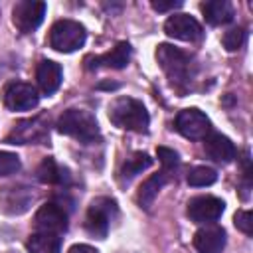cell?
Masks as SVG:
<instances>
[{
  "instance_id": "cell-1",
  "label": "cell",
  "mask_w": 253,
  "mask_h": 253,
  "mask_svg": "<svg viewBox=\"0 0 253 253\" xmlns=\"http://www.w3.org/2000/svg\"><path fill=\"white\" fill-rule=\"evenodd\" d=\"M109 119L115 126L132 132H146L150 123L144 105L130 97H119L109 107Z\"/></svg>"
},
{
  "instance_id": "cell-2",
  "label": "cell",
  "mask_w": 253,
  "mask_h": 253,
  "mask_svg": "<svg viewBox=\"0 0 253 253\" xmlns=\"http://www.w3.org/2000/svg\"><path fill=\"white\" fill-rule=\"evenodd\" d=\"M57 130L83 144H93L101 138L95 117L83 109H67L57 121Z\"/></svg>"
},
{
  "instance_id": "cell-3",
  "label": "cell",
  "mask_w": 253,
  "mask_h": 253,
  "mask_svg": "<svg viewBox=\"0 0 253 253\" xmlns=\"http://www.w3.org/2000/svg\"><path fill=\"white\" fill-rule=\"evenodd\" d=\"M156 61L160 63L162 71L168 79L176 85H184L192 77V59L178 47L170 43H160L156 49Z\"/></svg>"
},
{
  "instance_id": "cell-4",
  "label": "cell",
  "mask_w": 253,
  "mask_h": 253,
  "mask_svg": "<svg viewBox=\"0 0 253 253\" xmlns=\"http://www.w3.org/2000/svg\"><path fill=\"white\" fill-rule=\"evenodd\" d=\"M85 28L73 20H59L49 30V45L55 51L71 53L85 43Z\"/></svg>"
},
{
  "instance_id": "cell-5",
  "label": "cell",
  "mask_w": 253,
  "mask_h": 253,
  "mask_svg": "<svg viewBox=\"0 0 253 253\" xmlns=\"http://www.w3.org/2000/svg\"><path fill=\"white\" fill-rule=\"evenodd\" d=\"M117 213V206L113 200L109 198H97L93 200V204L87 210V217H85V227L93 237L103 239L109 231L111 219Z\"/></svg>"
},
{
  "instance_id": "cell-6",
  "label": "cell",
  "mask_w": 253,
  "mask_h": 253,
  "mask_svg": "<svg viewBox=\"0 0 253 253\" xmlns=\"http://www.w3.org/2000/svg\"><path fill=\"white\" fill-rule=\"evenodd\" d=\"M45 2H36V0H22L14 6V24L20 32L24 34H32L34 30H38V26L43 22L45 16Z\"/></svg>"
},
{
  "instance_id": "cell-7",
  "label": "cell",
  "mask_w": 253,
  "mask_h": 253,
  "mask_svg": "<svg viewBox=\"0 0 253 253\" xmlns=\"http://www.w3.org/2000/svg\"><path fill=\"white\" fill-rule=\"evenodd\" d=\"M225 204L215 196H196L188 202V217L196 223H213L221 217Z\"/></svg>"
},
{
  "instance_id": "cell-8",
  "label": "cell",
  "mask_w": 253,
  "mask_h": 253,
  "mask_svg": "<svg viewBox=\"0 0 253 253\" xmlns=\"http://www.w3.org/2000/svg\"><path fill=\"white\" fill-rule=\"evenodd\" d=\"M210 119L200 111V109H184L176 117V130L192 140L204 138L210 134Z\"/></svg>"
},
{
  "instance_id": "cell-9",
  "label": "cell",
  "mask_w": 253,
  "mask_h": 253,
  "mask_svg": "<svg viewBox=\"0 0 253 253\" xmlns=\"http://www.w3.org/2000/svg\"><path fill=\"white\" fill-rule=\"evenodd\" d=\"M40 95L34 85L24 81H12L4 89V103L10 111H30L38 107Z\"/></svg>"
},
{
  "instance_id": "cell-10",
  "label": "cell",
  "mask_w": 253,
  "mask_h": 253,
  "mask_svg": "<svg viewBox=\"0 0 253 253\" xmlns=\"http://www.w3.org/2000/svg\"><path fill=\"white\" fill-rule=\"evenodd\" d=\"M47 138V125L43 123V119L36 117V119H26L14 125L12 132L6 136V142L10 144H36V142H43Z\"/></svg>"
},
{
  "instance_id": "cell-11",
  "label": "cell",
  "mask_w": 253,
  "mask_h": 253,
  "mask_svg": "<svg viewBox=\"0 0 253 253\" xmlns=\"http://www.w3.org/2000/svg\"><path fill=\"white\" fill-rule=\"evenodd\" d=\"M36 229L38 231H47V233H61L67 229V211L55 204V202H47L43 206H40V210L36 211L34 217Z\"/></svg>"
},
{
  "instance_id": "cell-12",
  "label": "cell",
  "mask_w": 253,
  "mask_h": 253,
  "mask_svg": "<svg viewBox=\"0 0 253 253\" xmlns=\"http://www.w3.org/2000/svg\"><path fill=\"white\" fill-rule=\"evenodd\" d=\"M164 32L180 42H196L202 38V26L190 14H174L166 20Z\"/></svg>"
},
{
  "instance_id": "cell-13",
  "label": "cell",
  "mask_w": 253,
  "mask_h": 253,
  "mask_svg": "<svg viewBox=\"0 0 253 253\" xmlns=\"http://www.w3.org/2000/svg\"><path fill=\"white\" fill-rule=\"evenodd\" d=\"M130 45L126 42H119L111 51L97 55V57H87V69H97V67H109V69H123L130 61Z\"/></svg>"
},
{
  "instance_id": "cell-14",
  "label": "cell",
  "mask_w": 253,
  "mask_h": 253,
  "mask_svg": "<svg viewBox=\"0 0 253 253\" xmlns=\"http://www.w3.org/2000/svg\"><path fill=\"white\" fill-rule=\"evenodd\" d=\"M194 247L198 253H221L225 247V231L219 225L208 223L194 235Z\"/></svg>"
},
{
  "instance_id": "cell-15",
  "label": "cell",
  "mask_w": 253,
  "mask_h": 253,
  "mask_svg": "<svg viewBox=\"0 0 253 253\" xmlns=\"http://www.w3.org/2000/svg\"><path fill=\"white\" fill-rule=\"evenodd\" d=\"M204 150L213 162H219V164H229L235 158L233 142L219 132H210L208 136H204Z\"/></svg>"
},
{
  "instance_id": "cell-16",
  "label": "cell",
  "mask_w": 253,
  "mask_h": 253,
  "mask_svg": "<svg viewBox=\"0 0 253 253\" xmlns=\"http://www.w3.org/2000/svg\"><path fill=\"white\" fill-rule=\"evenodd\" d=\"M36 79H38V87L43 95L55 93L61 85V67H59V63H55L51 59L40 61L38 69H36Z\"/></svg>"
},
{
  "instance_id": "cell-17",
  "label": "cell",
  "mask_w": 253,
  "mask_h": 253,
  "mask_svg": "<svg viewBox=\"0 0 253 253\" xmlns=\"http://www.w3.org/2000/svg\"><path fill=\"white\" fill-rule=\"evenodd\" d=\"M200 8L206 22L211 26H221L233 20V6L227 0H208V2H202Z\"/></svg>"
},
{
  "instance_id": "cell-18",
  "label": "cell",
  "mask_w": 253,
  "mask_h": 253,
  "mask_svg": "<svg viewBox=\"0 0 253 253\" xmlns=\"http://www.w3.org/2000/svg\"><path fill=\"white\" fill-rule=\"evenodd\" d=\"M30 253H61V239L57 233L36 231L26 243Z\"/></svg>"
},
{
  "instance_id": "cell-19",
  "label": "cell",
  "mask_w": 253,
  "mask_h": 253,
  "mask_svg": "<svg viewBox=\"0 0 253 253\" xmlns=\"http://www.w3.org/2000/svg\"><path fill=\"white\" fill-rule=\"evenodd\" d=\"M164 182H166V172H158V174H152L150 178H146V180L140 184L138 194H136L138 206L144 208V210H148V208L154 204V200H156L160 188L164 186Z\"/></svg>"
},
{
  "instance_id": "cell-20",
  "label": "cell",
  "mask_w": 253,
  "mask_h": 253,
  "mask_svg": "<svg viewBox=\"0 0 253 253\" xmlns=\"http://www.w3.org/2000/svg\"><path fill=\"white\" fill-rule=\"evenodd\" d=\"M150 164H152V158H150L146 152H134V154H132L130 158H126V162L123 164V168H121V180H123V182L132 180L136 174H140L142 170H146Z\"/></svg>"
},
{
  "instance_id": "cell-21",
  "label": "cell",
  "mask_w": 253,
  "mask_h": 253,
  "mask_svg": "<svg viewBox=\"0 0 253 253\" xmlns=\"http://www.w3.org/2000/svg\"><path fill=\"white\" fill-rule=\"evenodd\" d=\"M38 178L43 184H63L65 172L57 166V162L53 158H43V162L38 168Z\"/></svg>"
},
{
  "instance_id": "cell-22",
  "label": "cell",
  "mask_w": 253,
  "mask_h": 253,
  "mask_svg": "<svg viewBox=\"0 0 253 253\" xmlns=\"http://www.w3.org/2000/svg\"><path fill=\"white\" fill-rule=\"evenodd\" d=\"M215 180H217L215 170H213V168H208V166H196V168H192L190 174H188V184H190V186H196V188L211 186Z\"/></svg>"
},
{
  "instance_id": "cell-23",
  "label": "cell",
  "mask_w": 253,
  "mask_h": 253,
  "mask_svg": "<svg viewBox=\"0 0 253 253\" xmlns=\"http://www.w3.org/2000/svg\"><path fill=\"white\" fill-rule=\"evenodd\" d=\"M245 38H247V32L243 28H231V30H227L223 34L221 42H223V47L227 51H235V49H239L245 43Z\"/></svg>"
},
{
  "instance_id": "cell-24",
  "label": "cell",
  "mask_w": 253,
  "mask_h": 253,
  "mask_svg": "<svg viewBox=\"0 0 253 253\" xmlns=\"http://www.w3.org/2000/svg\"><path fill=\"white\" fill-rule=\"evenodd\" d=\"M20 170V158L14 152H0V176H10Z\"/></svg>"
},
{
  "instance_id": "cell-25",
  "label": "cell",
  "mask_w": 253,
  "mask_h": 253,
  "mask_svg": "<svg viewBox=\"0 0 253 253\" xmlns=\"http://www.w3.org/2000/svg\"><path fill=\"white\" fill-rule=\"evenodd\" d=\"M22 192H24V188H20V190H12L10 194H8V200H6V204L8 206H14L12 210H10V213H14V210H16V213H22V211H26L28 210V206H30V202L34 200V198H20L22 196Z\"/></svg>"
},
{
  "instance_id": "cell-26",
  "label": "cell",
  "mask_w": 253,
  "mask_h": 253,
  "mask_svg": "<svg viewBox=\"0 0 253 253\" xmlns=\"http://www.w3.org/2000/svg\"><path fill=\"white\" fill-rule=\"evenodd\" d=\"M235 227L245 235H253V215L249 210H241L235 213Z\"/></svg>"
},
{
  "instance_id": "cell-27",
  "label": "cell",
  "mask_w": 253,
  "mask_h": 253,
  "mask_svg": "<svg viewBox=\"0 0 253 253\" xmlns=\"http://www.w3.org/2000/svg\"><path fill=\"white\" fill-rule=\"evenodd\" d=\"M156 154H158V158H160V162H162V166H164L166 170H170V168H174V166L178 164V154H176L172 148L158 146V148H156Z\"/></svg>"
},
{
  "instance_id": "cell-28",
  "label": "cell",
  "mask_w": 253,
  "mask_h": 253,
  "mask_svg": "<svg viewBox=\"0 0 253 253\" xmlns=\"http://www.w3.org/2000/svg\"><path fill=\"white\" fill-rule=\"evenodd\" d=\"M180 6H182L180 0H152V8L158 12H168V10H174Z\"/></svg>"
},
{
  "instance_id": "cell-29",
  "label": "cell",
  "mask_w": 253,
  "mask_h": 253,
  "mask_svg": "<svg viewBox=\"0 0 253 253\" xmlns=\"http://www.w3.org/2000/svg\"><path fill=\"white\" fill-rule=\"evenodd\" d=\"M69 253H99L95 247H91V245H85V243H79V245H73L71 249H69Z\"/></svg>"
}]
</instances>
